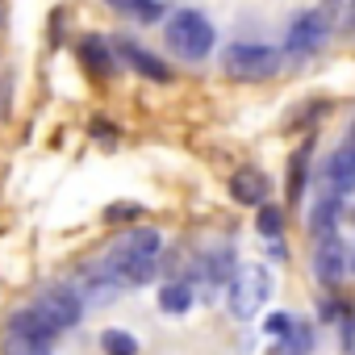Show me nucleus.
I'll use <instances>...</instances> for the list:
<instances>
[{
  "instance_id": "7ed1b4c3",
  "label": "nucleus",
  "mask_w": 355,
  "mask_h": 355,
  "mask_svg": "<svg viewBox=\"0 0 355 355\" xmlns=\"http://www.w3.org/2000/svg\"><path fill=\"white\" fill-rule=\"evenodd\" d=\"M163 34H167V46H171L175 55H184V59H205V55L214 51V26H209V17L197 13V9L171 13L167 26H163Z\"/></svg>"
},
{
  "instance_id": "423d86ee",
  "label": "nucleus",
  "mask_w": 355,
  "mask_h": 355,
  "mask_svg": "<svg viewBox=\"0 0 355 355\" xmlns=\"http://www.w3.org/2000/svg\"><path fill=\"white\" fill-rule=\"evenodd\" d=\"M30 309H34L55 334H63V330H71V326L80 322V297H76L71 288H63V284H59V288H46Z\"/></svg>"
},
{
  "instance_id": "9d476101",
  "label": "nucleus",
  "mask_w": 355,
  "mask_h": 355,
  "mask_svg": "<svg viewBox=\"0 0 355 355\" xmlns=\"http://www.w3.org/2000/svg\"><path fill=\"white\" fill-rule=\"evenodd\" d=\"M117 51H121V59L138 71V76H146V80H155V84H171V67L163 63V59H155L146 46H138V42H117Z\"/></svg>"
},
{
  "instance_id": "412c9836",
  "label": "nucleus",
  "mask_w": 355,
  "mask_h": 355,
  "mask_svg": "<svg viewBox=\"0 0 355 355\" xmlns=\"http://www.w3.org/2000/svg\"><path fill=\"white\" fill-rule=\"evenodd\" d=\"M134 218H142V205H134V201H121V205H109L105 209V222H134Z\"/></svg>"
},
{
  "instance_id": "39448f33",
  "label": "nucleus",
  "mask_w": 355,
  "mask_h": 355,
  "mask_svg": "<svg viewBox=\"0 0 355 355\" xmlns=\"http://www.w3.org/2000/svg\"><path fill=\"white\" fill-rule=\"evenodd\" d=\"M326 34H330V21H326L318 9L297 13L293 26H288V38H284V55H293V59H309V55H318V46L326 42Z\"/></svg>"
},
{
  "instance_id": "1a4fd4ad",
  "label": "nucleus",
  "mask_w": 355,
  "mask_h": 355,
  "mask_svg": "<svg viewBox=\"0 0 355 355\" xmlns=\"http://www.w3.org/2000/svg\"><path fill=\"white\" fill-rule=\"evenodd\" d=\"M268 175L259 171V167H239L234 175H230V197L239 201V205H251V209H259L263 201H268Z\"/></svg>"
},
{
  "instance_id": "20e7f679",
  "label": "nucleus",
  "mask_w": 355,
  "mask_h": 355,
  "mask_svg": "<svg viewBox=\"0 0 355 355\" xmlns=\"http://www.w3.org/2000/svg\"><path fill=\"white\" fill-rule=\"evenodd\" d=\"M268 293H272V276H268V268H259V263L239 268V272L230 276V313L243 318V322L255 318L259 305L268 301Z\"/></svg>"
},
{
  "instance_id": "f3484780",
  "label": "nucleus",
  "mask_w": 355,
  "mask_h": 355,
  "mask_svg": "<svg viewBox=\"0 0 355 355\" xmlns=\"http://www.w3.org/2000/svg\"><path fill=\"white\" fill-rule=\"evenodd\" d=\"M101 347H105V355H138V338L125 330H105Z\"/></svg>"
},
{
  "instance_id": "4468645a",
  "label": "nucleus",
  "mask_w": 355,
  "mask_h": 355,
  "mask_svg": "<svg viewBox=\"0 0 355 355\" xmlns=\"http://www.w3.org/2000/svg\"><path fill=\"white\" fill-rule=\"evenodd\" d=\"M159 309H163V313H189V309H193V288H189L184 280L163 284V288H159Z\"/></svg>"
},
{
  "instance_id": "f8f14e48",
  "label": "nucleus",
  "mask_w": 355,
  "mask_h": 355,
  "mask_svg": "<svg viewBox=\"0 0 355 355\" xmlns=\"http://www.w3.org/2000/svg\"><path fill=\"white\" fill-rule=\"evenodd\" d=\"M338 214H343V197H338V193H326V197L309 209V230H313V234H334Z\"/></svg>"
},
{
  "instance_id": "6e6552de",
  "label": "nucleus",
  "mask_w": 355,
  "mask_h": 355,
  "mask_svg": "<svg viewBox=\"0 0 355 355\" xmlns=\"http://www.w3.org/2000/svg\"><path fill=\"white\" fill-rule=\"evenodd\" d=\"M326 184H330V193H338V197H347V193L355 189V134L330 155V163H326Z\"/></svg>"
},
{
  "instance_id": "aec40b11",
  "label": "nucleus",
  "mask_w": 355,
  "mask_h": 355,
  "mask_svg": "<svg viewBox=\"0 0 355 355\" xmlns=\"http://www.w3.org/2000/svg\"><path fill=\"white\" fill-rule=\"evenodd\" d=\"M5 355H51V343H34V338H21V334H9L5 338Z\"/></svg>"
},
{
  "instance_id": "4be33fe9",
  "label": "nucleus",
  "mask_w": 355,
  "mask_h": 355,
  "mask_svg": "<svg viewBox=\"0 0 355 355\" xmlns=\"http://www.w3.org/2000/svg\"><path fill=\"white\" fill-rule=\"evenodd\" d=\"M347 9H351V0H322V9H318V13H322V17H326L330 26H334V21L343 26V17H347Z\"/></svg>"
},
{
  "instance_id": "dca6fc26",
  "label": "nucleus",
  "mask_w": 355,
  "mask_h": 355,
  "mask_svg": "<svg viewBox=\"0 0 355 355\" xmlns=\"http://www.w3.org/2000/svg\"><path fill=\"white\" fill-rule=\"evenodd\" d=\"M305 175H309V142L288 155V201H301L305 193Z\"/></svg>"
},
{
  "instance_id": "6ab92c4d",
  "label": "nucleus",
  "mask_w": 355,
  "mask_h": 355,
  "mask_svg": "<svg viewBox=\"0 0 355 355\" xmlns=\"http://www.w3.org/2000/svg\"><path fill=\"white\" fill-rule=\"evenodd\" d=\"M113 9H121V13H134L138 21H155L163 9H159V0H109Z\"/></svg>"
},
{
  "instance_id": "9b49d317",
  "label": "nucleus",
  "mask_w": 355,
  "mask_h": 355,
  "mask_svg": "<svg viewBox=\"0 0 355 355\" xmlns=\"http://www.w3.org/2000/svg\"><path fill=\"white\" fill-rule=\"evenodd\" d=\"M80 63H84V71H92L96 80H109L113 67H117V59H113V51H109V42H105L101 34H84V42H80Z\"/></svg>"
},
{
  "instance_id": "a211bd4d",
  "label": "nucleus",
  "mask_w": 355,
  "mask_h": 355,
  "mask_svg": "<svg viewBox=\"0 0 355 355\" xmlns=\"http://www.w3.org/2000/svg\"><path fill=\"white\" fill-rule=\"evenodd\" d=\"M255 226H259V234L263 239H280V230H284V214L276 209V205H259V218H255Z\"/></svg>"
},
{
  "instance_id": "5701e85b",
  "label": "nucleus",
  "mask_w": 355,
  "mask_h": 355,
  "mask_svg": "<svg viewBox=\"0 0 355 355\" xmlns=\"http://www.w3.org/2000/svg\"><path fill=\"white\" fill-rule=\"evenodd\" d=\"M288 326H293V318H288V313H268V322H263V330H268V334H276V338H284V334H288Z\"/></svg>"
},
{
  "instance_id": "0eeeda50",
  "label": "nucleus",
  "mask_w": 355,
  "mask_h": 355,
  "mask_svg": "<svg viewBox=\"0 0 355 355\" xmlns=\"http://www.w3.org/2000/svg\"><path fill=\"white\" fill-rule=\"evenodd\" d=\"M313 272L326 288H338L343 284V272H347V255H343V243L334 234H318V251H313Z\"/></svg>"
},
{
  "instance_id": "f03ea898",
  "label": "nucleus",
  "mask_w": 355,
  "mask_h": 355,
  "mask_svg": "<svg viewBox=\"0 0 355 355\" xmlns=\"http://www.w3.org/2000/svg\"><path fill=\"white\" fill-rule=\"evenodd\" d=\"M280 67H284V55L268 42H234L222 55V71L239 84H268L280 76Z\"/></svg>"
},
{
  "instance_id": "2eb2a0df",
  "label": "nucleus",
  "mask_w": 355,
  "mask_h": 355,
  "mask_svg": "<svg viewBox=\"0 0 355 355\" xmlns=\"http://www.w3.org/2000/svg\"><path fill=\"white\" fill-rule=\"evenodd\" d=\"M201 272H205V280H209L214 288H222V284H230V276H234V255H230V251H214V255L201 259Z\"/></svg>"
},
{
  "instance_id": "b1692460",
  "label": "nucleus",
  "mask_w": 355,
  "mask_h": 355,
  "mask_svg": "<svg viewBox=\"0 0 355 355\" xmlns=\"http://www.w3.org/2000/svg\"><path fill=\"white\" fill-rule=\"evenodd\" d=\"M351 134H355V130H351Z\"/></svg>"
},
{
  "instance_id": "ddd939ff",
  "label": "nucleus",
  "mask_w": 355,
  "mask_h": 355,
  "mask_svg": "<svg viewBox=\"0 0 355 355\" xmlns=\"http://www.w3.org/2000/svg\"><path fill=\"white\" fill-rule=\"evenodd\" d=\"M13 326H9V334H21V338H34V343H51L55 338V330L34 313V309H21V313H13L9 318Z\"/></svg>"
},
{
  "instance_id": "f257e3e1",
  "label": "nucleus",
  "mask_w": 355,
  "mask_h": 355,
  "mask_svg": "<svg viewBox=\"0 0 355 355\" xmlns=\"http://www.w3.org/2000/svg\"><path fill=\"white\" fill-rule=\"evenodd\" d=\"M159 247H163L159 234L150 226H138V230H130L105 255V263L96 268V276L105 284H146L155 276V268H159Z\"/></svg>"
}]
</instances>
